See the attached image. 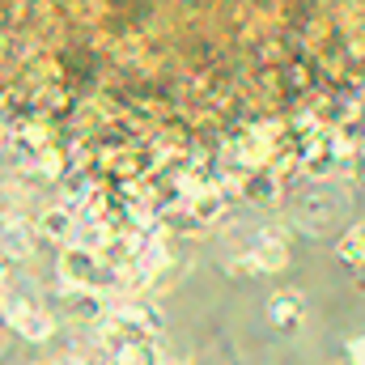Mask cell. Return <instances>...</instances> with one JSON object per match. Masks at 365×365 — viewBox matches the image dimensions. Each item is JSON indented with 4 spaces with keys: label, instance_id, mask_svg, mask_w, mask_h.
Masks as SVG:
<instances>
[{
    "label": "cell",
    "instance_id": "13",
    "mask_svg": "<svg viewBox=\"0 0 365 365\" xmlns=\"http://www.w3.org/2000/svg\"><path fill=\"white\" fill-rule=\"evenodd\" d=\"M230 272H234V276H264V272H259V264H255V255L234 259V264H230Z\"/></svg>",
    "mask_w": 365,
    "mask_h": 365
},
{
    "label": "cell",
    "instance_id": "14",
    "mask_svg": "<svg viewBox=\"0 0 365 365\" xmlns=\"http://www.w3.org/2000/svg\"><path fill=\"white\" fill-rule=\"evenodd\" d=\"M349 357H353V365H365V336H357V340L349 344Z\"/></svg>",
    "mask_w": 365,
    "mask_h": 365
},
{
    "label": "cell",
    "instance_id": "6",
    "mask_svg": "<svg viewBox=\"0 0 365 365\" xmlns=\"http://www.w3.org/2000/svg\"><path fill=\"white\" fill-rule=\"evenodd\" d=\"M268 319H272V327H280V331H297L302 319H306V302H302V293H293V289L276 293L272 302H268Z\"/></svg>",
    "mask_w": 365,
    "mask_h": 365
},
{
    "label": "cell",
    "instance_id": "10",
    "mask_svg": "<svg viewBox=\"0 0 365 365\" xmlns=\"http://www.w3.org/2000/svg\"><path fill=\"white\" fill-rule=\"evenodd\" d=\"M221 212H225V191H221L217 182L191 191V217H195V221H217Z\"/></svg>",
    "mask_w": 365,
    "mask_h": 365
},
{
    "label": "cell",
    "instance_id": "7",
    "mask_svg": "<svg viewBox=\"0 0 365 365\" xmlns=\"http://www.w3.org/2000/svg\"><path fill=\"white\" fill-rule=\"evenodd\" d=\"M34 234H38V225H30V221H4V230H0V251H4L9 259H26V255L34 251Z\"/></svg>",
    "mask_w": 365,
    "mask_h": 365
},
{
    "label": "cell",
    "instance_id": "2",
    "mask_svg": "<svg viewBox=\"0 0 365 365\" xmlns=\"http://www.w3.org/2000/svg\"><path fill=\"white\" fill-rule=\"evenodd\" d=\"M102 336L110 340V357L106 365H162V353L153 344V336H140L132 327H123L119 319H102Z\"/></svg>",
    "mask_w": 365,
    "mask_h": 365
},
{
    "label": "cell",
    "instance_id": "11",
    "mask_svg": "<svg viewBox=\"0 0 365 365\" xmlns=\"http://www.w3.org/2000/svg\"><path fill=\"white\" fill-rule=\"evenodd\" d=\"M336 255H340L344 264L361 268V264H365V221H357L353 230H344V238L336 242Z\"/></svg>",
    "mask_w": 365,
    "mask_h": 365
},
{
    "label": "cell",
    "instance_id": "5",
    "mask_svg": "<svg viewBox=\"0 0 365 365\" xmlns=\"http://www.w3.org/2000/svg\"><path fill=\"white\" fill-rule=\"evenodd\" d=\"M38 238L60 242V247H73V238H77V212H73L68 204L43 208V217H38Z\"/></svg>",
    "mask_w": 365,
    "mask_h": 365
},
{
    "label": "cell",
    "instance_id": "3",
    "mask_svg": "<svg viewBox=\"0 0 365 365\" xmlns=\"http://www.w3.org/2000/svg\"><path fill=\"white\" fill-rule=\"evenodd\" d=\"M4 323L21 336V340H30V344H43L51 331H56V319H51V310H38V306H30L26 297H13L9 302V314H4Z\"/></svg>",
    "mask_w": 365,
    "mask_h": 365
},
{
    "label": "cell",
    "instance_id": "12",
    "mask_svg": "<svg viewBox=\"0 0 365 365\" xmlns=\"http://www.w3.org/2000/svg\"><path fill=\"white\" fill-rule=\"evenodd\" d=\"M242 195H247V200H255V204L276 200V175H251V179L242 182Z\"/></svg>",
    "mask_w": 365,
    "mask_h": 365
},
{
    "label": "cell",
    "instance_id": "9",
    "mask_svg": "<svg viewBox=\"0 0 365 365\" xmlns=\"http://www.w3.org/2000/svg\"><path fill=\"white\" fill-rule=\"evenodd\" d=\"M251 255H255V264H259V272H264V276H268V272H280V268L289 264L284 238H280V234H272V230H268V234L259 238V247H255Z\"/></svg>",
    "mask_w": 365,
    "mask_h": 365
},
{
    "label": "cell",
    "instance_id": "15",
    "mask_svg": "<svg viewBox=\"0 0 365 365\" xmlns=\"http://www.w3.org/2000/svg\"><path fill=\"white\" fill-rule=\"evenodd\" d=\"M4 276H9V255L0 251V284H4Z\"/></svg>",
    "mask_w": 365,
    "mask_h": 365
},
{
    "label": "cell",
    "instance_id": "1",
    "mask_svg": "<svg viewBox=\"0 0 365 365\" xmlns=\"http://www.w3.org/2000/svg\"><path fill=\"white\" fill-rule=\"evenodd\" d=\"M60 276H64L68 289H93V293H106V289L115 284L119 268H115L106 255H98V251L64 247V255H60Z\"/></svg>",
    "mask_w": 365,
    "mask_h": 365
},
{
    "label": "cell",
    "instance_id": "4",
    "mask_svg": "<svg viewBox=\"0 0 365 365\" xmlns=\"http://www.w3.org/2000/svg\"><path fill=\"white\" fill-rule=\"evenodd\" d=\"M110 319H119L123 327H132V331H140V336H158V331L166 327L162 310H158V306H149V302H140V297L119 302V306L110 310Z\"/></svg>",
    "mask_w": 365,
    "mask_h": 365
},
{
    "label": "cell",
    "instance_id": "8",
    "mask_svg": "<svg viewBox=\"0 0 365 365\" xmlns=\"http://www.w3.org/2000/svg\"><path fill=\"white\" fill-rule=\"evenodd\" d=\"M68 306H73V319H81V323H102L110 314L106 293H93V289H68Z\"/></svg>",
    "mask_w": 365,
    "mask_h": 365
}]
</instances>
